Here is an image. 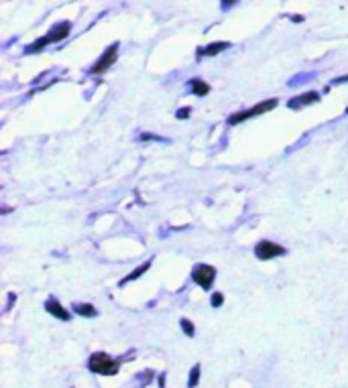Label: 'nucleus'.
Masks as SVG:
<instances>
[{"mask_svg": "<svg viewBox=\"0 0 348 388\" xmlns=\"http://www.w3.org/2000/svg\"><path fill=\"white\" fill-rule=\"evenodd\" d=\"M69 31H71V22H69V20L57 22V24L51 26V31H49L45 37H41V39L35 41L33 45H29V47L24 49V53H37V51H41V49H43L45 45H49V43H59V41H63V39L69 35Z\"/></svg>", "mask_w": 348, "mask_h": 388, "instance_id": "nucleus-1", "label": "nucleus"}, {"mask_svg": "<svg viewBox=\"0 0 348 388\" xmlns=\"http://www.w3.org/2000/svg\"><path fill=\"white\" fill-rule=\"evenodd\" d=\"M88 368H90L94 374L114 376V374H118V370H120V362H118V360H112V358H110L108 354H104V352H96V354L90 356Z\"/></svg>", "mask_w": 348, "mask_h": 388, "instance_id": "nucleus-2", "label": "nucleus"}, {"mask_svg": "<svg viewBox=\"0 0 348 388\" xmlns=\"http://www.w3.org/2000/svg\"><path fill=\"white\" fill-rule=\"evenodd\" d=\"M277 104H279V100H277V98L265 100V102H261V104L253 106L251 110H242V112H236V114H232V116L228 118V124H232V126H234V124H238V122H242V120H248V118L261 116V114H265V112H269V110L277 108Z\"/></svg>", "mask_w": 348, "mask_h": 388, "instance_id": "nucleus-3", "label": "nucleus"}, {"mask_svg": "<svg viewBox=\"0 0 348 388\" xmlns=\"http://www.w3.org/2000/svg\"><path fill=\"white\" fill-rule=\"evenodd\" d=\"M191 279H193L204 291H210V289H212V283H214V279H216V268L210 266V264H197V266H193V270H191Z\"/></svg>", "mask_w": 348, "mask_h": 388, "instance_id": "nucleus-4", "label": "nucleus"}, {"mask_svg": "<svg viewBox=\"0 0 348 388\" xmlns=\"http://www.w3.org/2000/svg\"><path fill=\"white\" fill-rule=\"evenodd\" d=\"M287 250L275 242H269V240H261L257 246H255V256L259 260H271V258H277V256H283Z\"/></svg>", "mask_w": 348, "mask_h": 388, "instance_id": "nucleus-5", "label": "nucleus"}, {"mask_svg": "<svg viewBox=\"0 0 348 388\" xmlns=\"http://www.w3.org/2000/svg\"><path fill=\"white\" fill-rule=\"evenodd\" d=\"M116 55H118V43L108 45V49L102 53V57L96 61V65H92L90 73H104L106 69H110V67H112V63L116 61Z\"/></svg>", "mask_w": 348, "mask_h": 388, "instance_id": "nucleus-6", "label": "nucleus"}, {"mask_svg": "<svg viewBox=\"0 0 348 388\" xmlns=\"http://www.w3.org/2000/svg\"><path fill=\"white\" fill-rule=\"evenodd\" d=\"M316 102H320V94H318V92H306V94H302V96L291 98V100L287 102V108L300 110V108H304V106H308V104H316Z\"/></svg>", "mask_w": 348, "mask_h": 388, "instance_id": "nucleus-7", "label": "nucleus"}, {"mask_svg": "<svg viewBox=\"0 0 348 388\" xmlns=\"http://www.w3.org/2000/svg\"><path fill=\"white\" fill-rule=\"evenodd\" d=\"M45 309H47L49 315H53V317H57V319H61V321H69V319H71V313H69L57 299H49V301L45 303Z\"/></svg>", "mask_w": 348, "mask_h": 388, "instance_id": "nucleus-8", "label": "nucleus"}, {"mask_svg": "<svg viewBox=\"0 0 348 388\" xmlns=\"http://www.w3.org/2000/svg\"><path fill=\"white\" fill-rule=\"evenodd\" d=\"M230 47V43H226V41H218V43H210V45H206L204 49H200L197 51V55L200 57H204V55H218V53H222V51H226Z\"/></svg>", "mask_w": 348, "mask_h": 388, "instance_id": "nucleus-9", "label": "nucleus"}, {"mask_svg": "<svg viewBox=\"0 0 348 388\" xmlns=\"http://www.w3.org/2000/svg\"><path fill=\"white\" fill-rule=\"evenodd\" d=\"M73 313H78V315H82V317H96V307L94 305H90V303H76L73 305Z\"/></svg>", "mask_w": 348, "mask_h": 388, "instance_id": "nucleus-10", "label": "nucleus"}, {"mask_svg": "<svg viewBox=\"0 0 348 388\" xmlns=\"http://www.w3.org/2000/svg\"><path fill=\"white\" fill-rule=\"evenodd\" d=\"M149 268H151V260H147V262H143L141 266H137V268H135V270H133L129 276H125V279L120 281V285H127V283H131V281H137V279H139L143 272H147Z\"/></svg>", "mask_w": 348, "mask_h": 388, "instance_id": "nucleus-11", "label": "nucleus"}, {"mask_svg": "<svg viewBox=\"0 0 348 388\" xmlns=\"http://www.w3.org/2000/svg\"><path fill=\"white\" fill-rule=\"evenodd\" d=\"M191 90H193V94L195 96H206L208 92H210V86L206 84V81H202V79H191Z\"/></svg>", "mask_w": 348, "mask_h": 388, "instance_id": "nucleus-12", "label": "nucleus"}, {"mask_svg": "<svg viewBox=\"0 0 348 388\" xmlns=\"http://www.w3.org/2000/svg\"><path fill=\"white\" fill-rule=\"evenodd\" d=\"M197 382H200V364H195V366L189 370V380H187V386L195 388Z\"/></svg>", "mask_w": 348, "mask_h": 388, "instance_id": "nucleus-13", "label": "nucleus"}, {"mask_svg": "<svg viewBox=\"0 0 348 388\" xmlns=\"http://www.w3.org/2000/svg\"><path fill=\"white\" fill-rule=\"evenodd\" d=\"M179 325H181V329H183V334H185V336H189V338H191V336L195 334V329H193V325H191V321H189V319H185V317H183V319L179 321Z\"/></svg>", "mask_w": 348, "mask_h": 388, "instance_id": "nucleus-14", "label": "nucleus"}, {"mask_svg": "<svg viewBox=\"0 0 348 388\" xmlns=\"http://www.w3.org/2000/svg\"><path fill=\"white\" fill-rule=\"evenodd\" d=\"M222 301H224V295H222V293H214V295H212V307H220Z\"/></svg>", "mask_w": 348, "mask_h": 388, "instance_id": "nucleus-15", "label": "nucleus"}, {"mask_svg": "<svg viewBox=\"0 0 348 388\" xmlns=\"http://www.w3.org/2000/svg\"><path fill=\"white\" fill-rule=\"evenodd\" d=\"M189 108H181V110H177V118H187L189 116Z\"/></svg>", "mask_w": 348, "mask_h": 388, "instance_id": "nucleus-16", "label": "nucleus"}, {"mask_svg": "<svg viewBox=\"0 0 348 388\" xmlns=\"http://www.w3.org/2000/svg\"><path fill=\"white\" fill-rule=\"evenodd\" d=\"M332 84H334V86H338V84H348V75H344V77H336Z\"/></svg>", "mask_w": 348, "mask_h": 388, "instance_id": "nucleus-17", "label": "nucleus"}, {"mask_svg": "<svg viewBox=\"0 0 348 388\" xmlns=\"http://www.w3.org/2000/svg\"><path fill=\"white\" fill-rule=\"evenodd\" d=\"M346 114H348V108H346Z\"/></svg>", "mask_w": 348, "mask_h": 388, "instance_id": "nucleus-18", "label": "nucleus"}]
</instances>
